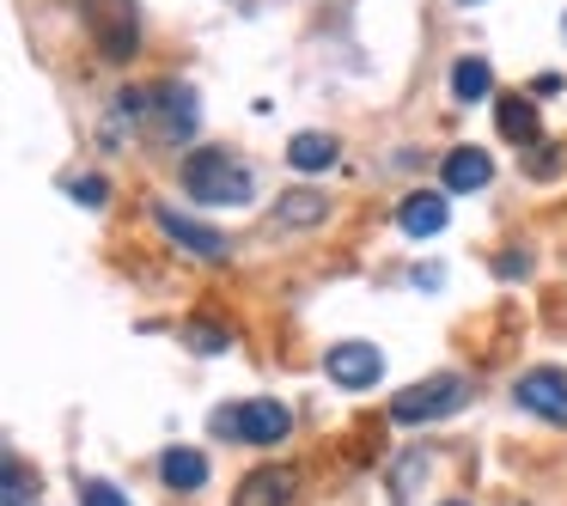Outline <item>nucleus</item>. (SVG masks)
<instances>
[{"label": "nucleus", "mask_w": 567, "mask_h": 506, "mask_svg": "<svg viewBox=\"0 0 567 506\" xmlns=\"http://www.w3.org/2000/svg\"><path fill=\"white\" fill-rule=\"evenodd\" d=\"M184 196H196L202 208H245L257 184L226 147H196L184 159Z\"/></svg>", "instance_id": "nucleus-1"}, {"label": "nucleus", "mask_w": 567, "mask_h": 506, "mask_svg": "<svg viewBox=\"0 0 567 506\" xmlns=\"http://www.w3.org/2000/svg\"><path fill=\"white\" fill-rule=\"evenodd\" d=\"M464 403H470V384L457 379V372H440V379H421V384H409V391H396L391 396V421H403V427H427V421L457 415Z\"/></svg>", "instance_id": "nucleus-2"}, {"label": "nucleus", "mask_w": 567, "mask_h": 506, "mask_svg": "<svg viewBox=\"0 0 567 506\" xmlns=\"http://www.w3.org/2000/svg\"><path fill=\"white\" fill-rule=\"evenodd\" d=\"M214 433H226L238 445H275L293 433V409L275 403V396H250L238 409H214Z\"/></svg>", "instance_id": "nucleus-3"}, {"label": "nucleus", "mask_w": 567, "mask_h": 506, "mask_svg": "<svg viewBox=\"0 0 567 506\" xmlns=\"http://www.w3.org/2000/svg\"><path fill=\"white\" fill-rule=\"evenodd\" d=\"M80 19L92 31V50L104 62H128L141 50V25H135V0H80Z\"/></svg>", "instance_id": "nucleus-4"}, {"label": "nucleus", "mask_w": 567, "mask_h": 506, "mask_svg": "<svg viewBox=\"0 0 567 506\" xmlns=\"http://www.w3.org/2000/svg\"><path fill=\"white\" fill-rule=\"evenodd\" d=\"M323 372H330L336 391H372L384 372V354L372 342H336L330 354H323Z\"/></svg>", "instance_id": "nucleus-5"}, {"label": "nucleus", "mask_w": 567, "mask_h": 506, "mask_svg": "<svg viewBox=\"0 0 567 506\" xmlns=\"http://www.w3.org/2000/svg\"><path fill=\"white\" fill-rule=\"evenodd\" d=\"M513 396H518V409H530V415L567 427V372L561 366H530L525 379L513 384Z\"/></svg>", "instance_id": "nucleus-6"}, {"label": "nucleus", "mask_w": 567, "mask_h": 506, "mask_svg": "<svg viewBox=\"0 0 567 506\" xmlns=\"http://www.w3.org/2000/svg\"><path fill=\"white\" fill-rule=\"evenodd\" d=\"M153 220H159V233L172 238V245H184L189 257H226V238L214 233V226H202V220H189V214H177L172 202H159V208H153Z\"/></svg>", "instance_id": "nucleus-7"}, {"label": "nucleus", "mask_w": 567, "mask_h": 506, "mask_svg": "<svg viewBox=\"0 0 567 506\" xmlns=\"http://www.w3.org/2000/svg\"><path fill=\"white\" fill-rule=\"evenodd\" d=\"M293 482L299 476L287 464H262V469L245 476V488H238L233 506H293Z\"/></svg>", "instance_id": "nucleus-8"}, {"label": "nucleus", "mask_w": 567, "mask_h": 506, "mask_svg": "<svg viewBox=\"0 0 567 506\" xmlns=\"http://www.w3.org/2000/svg\"><path fill=\"white\" fill-rule=\"evenodd\" d=\"M488 177H494V159L482 147L445 153V196H476V189H488Z\"/></svg>", "instance_id": "nucleus-9"}, {"label": "nucleus", "mask_w": 567, "mask_h": 506, "mask_svg": "<svg viewBox=\"0 0 567 506\" xmlns=\"http://www.w3.org/2000/svg\"><path fill=\"white\" fill-rule=\"evenodd\" d=\"M153 99H159V135L165 141H189V135H196V123H202L196 92H189V86H159Z\"/></svg>", "instance_id": "nucleus-10"}, {"label": "nucleus", "mask_w": 567, "mask_h": 506, "mask_svg": "<svg viewBox=\"0 0 567 506\" xmlns=\"http://www.w3.org/2000/svg\"><path fill=\"white\" fill-rule=\"evenodd\" d=\"M396 226H403L409 238H433L445 226V196H433V189H415V196H403V208H396Z\"/></svg>", "instance_id": "nucleus-11"}, {"label": "nucleus", "mask_w": 567, "mask_h": 506, "mask_svg": "<svg viewBox=\"0 0 567 506\" xmlns=\"http://www.w3.org/2000/svg\"><path fill=\"white\" fill-rule=\"evenodd\" d=\"M159 476H165V488L196 494V488H208V457L189 452V445H172V452L159 457Z\"/></svg>", "instance_id": "nucleus-12"}, {"label": "nucleus", "mask_w": 567, "mask_h": 506, "mask_svg": "<svg viewBox=\"0 0 567 506\" xmlns=\"http://www.w3.org/2000/svg\"><path fill=\"white\" fill-rule=\"evenodd\" d=\"M494 123H501V135H506V141L543 147V135H537V111H530V99H501V104H494Z\"/></svg>", "instance_id": "nucleus-13"}, {"label": "nucleus", "mask_w": 567, "mask_h": 506, "mask_svg": "<svg viewBox=\"0 0 567 506\" xmlns=\"http://www.w3.org/2000/svg\"><path fill=\"white\" fill-rule=\"evenodd\" d=\"M494 92V68L482 62V55H464V62L452 68V99L457 104H482Z\"/></svg>", "instance_id": "nucleus-14"}, {"label": "nucleus", "mask_w": 567, "mask_h": 506, "mask_svg": "<svg viewBox=\"0 0 567 506\" xmlns=\"http://www.w3.org/2000/svg\"><path fill=\"white\" fill-rule=\"evenodd\" d=\"M287 165H293V172H330L336 141L318 135V128H306V135H293V147H287Z\"/></svg>", "instance_id": "nucleus-15"}, {"label": "nucleus", "mask_w": 567, "mask_h": 506, "mask_svg": "<svg viewBox=\"0 0 567 506\" xmlns=\"http://www.w3.org/2000/svg\"><path fill=\"white\" fill-rule=\"evenodd\" d=\"M323 220V196L318 189H287L275 202V226H318Z\"/></svg>", "instance_id": "nucleus-16"}, {"label": "nucleus", "mask_w": 567, "mask_h": 506, "mask_svg": "<svg viewBox=\"0 0 567 506\" xmlns=\"http://www.w3.org/2000/svg\"><path fill=\"white\" fill-rule=\"evenodd\" d=\"M7 506H38V482L19 457H7Z\"/></svg>", "instance_id": "nucleus-17"}, {"label": "nucleus", "mask_w": 567, "mask_h": 506, "mask_svg": "<svg viewBox=\"0 0 567 506\" xmlns=\"http://www.w3.org/2000/svg\"><path fill=\"white\" fill-rule=\"evenodd\" d=\"M189 348L196 354H220V348H233V330H220V323H189Z\"/></svg>", "instance_id": "nucleus-18"}, {"label": "nucleus", "mask_w": 567, "mask_h": 506, "mask_svg": "<svg viewBox=\"0 0 567 506\" xmlns=\"http://www.w3.org/2000/svg\"><path fill=\"white\" fill-rule=\"evenodd\" d=\"M427 469V457L421 452H409L403 464H396V476H391V488H396V506H409V494H415V476Z\"/></svg>", "instance_id": "nucleus-19"}, {"label": "nucleus", "mask_w": 567, "mask_h": 506, "mask_svg": "<svg viewBox=\"0 0 567 506\" xmlns=\"http://www.w3.org/2000/svg\"><path fill=\"white\" fill-rule=\"evenodd\" d=\"M104 196H111V184H104V177H80V184H74L80 208H104Z\"/></svg>", "instance_id": "nucleus-20"}, {"label": "nucleus", "mask_w": 567, "mask_h": 506, "mask_svg": "<svg viewBox=\"0 0 567 506\" xmlns=\"http://www.w3.org/2000/svg\"><path fill=\"white\" fill-rule=\"evenodd\" d=\"M80 500H86V506H128L111 482H86V488H80Z\"/></svg>", "instance_id": "nucleus-21"}, {"label": "nucleus", "mask_w": 567, "mask_h": 506, "mask_svg": "<svg viewBox=\"0 0 567 506\" xmlns=\"http://www.w3.org/2000/svg\"><path fill=\"white\" fill-rule=\"evenodd\" d=\"M445 506H470V500H445Z\"/></svg>", "instance_id": "nucleus-22"}]
</instances>
